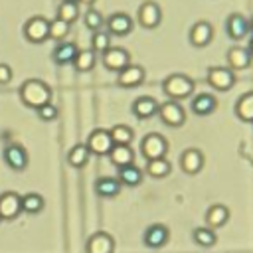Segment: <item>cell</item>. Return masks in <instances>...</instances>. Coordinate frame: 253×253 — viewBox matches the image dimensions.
<instances>
[{"label": "cell", "instance_id": "1f68e13d", "mask_svg": "<svg viewBox=\"0 0 253 253\" xmlns=\"http://www.w3.org/2000/svg\"><path fill=\"white\" fill-rule=\"evenodd\" d=\"M192 237H194V241L200 245V247H213L215 243H217V235H215V229H211V227H196L194 231H192Z\"/></svg>", "mask_w": 253, "mask_h": 253}, {"label": "cell", "instance_id": "6da1fadb", "mask_svg": "<svg viewBox=\"0 0 253 253\" xmlns=\"http://www.w3.org/2000/svg\"><path fill=\"white\" fill-rule=\"evenodd\" d=\"M20 99L30 109H38V107H42V105L51 101V87L45 81L36 79V77L26 79L20 85Z\"/></svg>", "mask_w": 253, "mask_h": 253}, {"label": "cell", "instance_id": "83f0119b", "mask_svg": "<svg viewBox=\"0 0 253 253\" xmlns=\"http://www.w3.org/2000/svg\"><path fill=\"white\" fill-rule=\"evenodd\" d=\"M95 63H97V53H95L91 47H87V49H79L77 55H75V59H73V67H75L79 73H87V71H91V69L95 67Z\"/></svg>", "mask_w": 253, "mask_h": 253}, {"label": "cell", "instance_id": "8fae6325", "mask_svg": "<svg viewBox=\"0 0 253 253\" xmlns=\"http://www.w3.org/2000/svg\"><path fill=\"white\" fill-rule=\"evenodd\" d=\"M87 148L91 154H97V156H103V154H109V150L113 148V140H111V134L107 128H95L91 130V134L87 136Z\"/></svg>", "mask_w": 253, "mask_h": 253}, {"label": "cell", "instance_id": "7c38bea8", "mask_svg": "<svg viewBox=\"0 0 253 253\" xmlns=\"http://www.w3.org/2000/svg\"><path fill=\"white\" fill-rule=\"evenodd\" d=\"M190 43L196 47H206L211 40H213V26L208 20H198L192 28H190Z\"/></svg>", "mask_w": 253, "mask_h": 253}, {"label": "cell", "instance_id": "836d02e7", "mask_svg": "<svg viewBox=\"0 0 253 253\" xmlns=\"http://www.w3.org/2000/svg\"><path fill=\"white\" fill-rule=\"evenodd\" d=\"M77 16H79L77 2H65V0L59 2V6H57V18L65 20L67 24H73L77 20Z\"/></svg>", "mask_w": 253, "mask_h": 253}, {"label": "cell", "instance_id": "d4e9b609", "mask_svg": "<svg viewBox=\"0 0 253 253\" xmlns=\"http://www.w3.org/2000/svg\"><path fill=\"white\" fill-rule=\"evenodd\" d=\"M132 113H134L138 119H150V117H154V115L158 113V101H156L154 97L142 95V97L134 99V103H132Z\"/></svg>", "mask_w": 253, "mask_h": 253}, {"label": "cell", "instance_id": "8d00e7d4", "mask_svg": "<svg viewBox=\"0 0 253 253\" xmlns=\"http://www.w3.org/2000/svg\"><path fill=\"white\" fill-rule=\"evenodd\" d=\"M83 20H85V26H87L89 30H93V32L101 30V28H103V24H105L103 16H101V14H99L95 8H87V12H85Z\"/></svg>", "mask_w": 253, "mask_h": 253}, {"label": "cell", "instance_id": "d6986e66", "mask_svg": "<svg viewBox=\"0 0 253 253\" xmlns=\"http://www.w3.org/2000/svg\"><path fill=\"white\" fill-rule=\"evenodd\" d=\"M190 109L200 117H208L217 109V99L211 93H198V95H194Z\"/></svg>", "mask_w": 253, "mask_h": 253}, {"label": "cell", "instance_id": "ab89813d", "mask_svg": "<svg viewBox=\"0 0 253 253\" xmlns=\"http://www.w3.org/2000/svg\"><path fill=\"white\" fill-rule=\"evenodd\" d=\"M247 49H249V53L253 55V36L249 38V43H247Z\"/></svg>", "mask_w": 253, "mask_h": 253}, {"label": "cell", "instance_id": "7a4b0ae2", "mask_svg": "<svg viewBox=\"0 0 253 253\" xmlns=\"http://www.w3.org/2000/svg\"><path fill=\"white\" fill-rule=\"evenodd\" d=\"M162 89L172 101H182L194 93L196 83L184 73H172L162 81Z\"/></svg>", "mask_w": 253, "mask_h": 253}, {"label": "cell", "instance_id": "603a6c76", "mask_svg": "<svg viewBox=\"0 0 253 253\" xmlns=\"http://www.w3.org/2000/svg\"><path fill=\"white\" fill-rule=\"evenodd\" d=\"M229 219V208L223 206V204H213L208 208L206 211V223L208 227L211 229H217V227H223Z\"/></svg>", "mask_w": 253, "mask_h": 253}, {"label": "cell", "instance_id": "4fadbf2b", "mask_svg": "<svg viewBox=\"0 0 253 253\" xmlns=\"http://www.w3.org/2000/svg\"><path fill=\"white\" fill-rule=\"evenodd\" d=\"M142 81H144V67L138 63H128L125 69H121L117 73V83L125 89L138 87Z\"/></svg>", "mask_w": 253, "mask_h": 253}, {"label": "cell", "instance_id": "ee69618b", "mask_svg": "<svg viewBox=\"0 0 253 253\" xmlns=\"http://www.w3.org/2000/svg\"><path fill=\"white\" fill-rule=\"evenodd\" d=\"M0 221H2V217H0Z\"/></svg>", "mask_w": 253, "mask_h": 253}, {"label": "cell", "instance_id": "4dcf8cb0", "mask_svg": "<svg viewBox=\"0 0 253 253\" xmlns=\"http://www.w3.org/2000/svg\"><path fill=\"white\" fill-rule=\"evenodd\" d=\"M20 202H22V211H26V213H40L42 210H43V198L40 196V194H36V192H28V194H24V196H20Z\"/></svg>", "mask_w": 253, "mask_h": 253}, {"label": "cell", "instance_id": "e0dca14e", "mask_svg": "<svg viewBox=\"0 0 253 253\" xmlns=\"http://www.w3.org/2000/svg\"><path fill=\"white\" fill-rule=\"evenodd\" d=\"M204 152L200 148H186L180 154V168L186 174H198L204 168Z\"/></svg>", "mask_w": 253, "mask_h": 253}, {"label": "cell", "instance_id": "d6a6232c", "mask_svg": "<svg viewBox=\"0 0 253 253\" xmlns=\"http://www.w3.org/2000/svg\"><path fill=\"white\" fill-rule=\"evenodd\" d=\"M109 134H111L113 144H130L134 138V130L128 125H115L109 130Z\"/></svg>", "mask_w": 253, "mask_h": 253}, {"label": "cell", "instance_id": "74e56055", "mask_svg": "<svg viewBox=\"0 0 253 253\" xmlns=\"http://www.w3.org/2000/svg\"><path fill=\"white\" fill-rule=\"evenodd\" d=\"M36 113H38V117H40L42 121H53V119H57V115H59L57 107H55L51 101L45 103V105H42V107H38Z\"/></svg>", "mask_w": 253, "mask_h": 253}, {"label": "cell", "instance_id": "4316f807", "mask_svg": "<svg viewBox=\"0 0 253 253\" xmlns=\"http://www.w3.org/2000/svg\"><path fill=\"white\" fill-rule=\"evenodd\" d=\"M235 115L243 123H253V91L243 93L235 101Z\"/></svg>", "mask_w": 253, "mask_h": 253}, {"label": "cell", "instance_id": "ac0fdd59", "mask_svg": "<svg viewBox=\"0 0 253 253\" xmlns=\"http://www.w3.org/2000/svg\"><path fill=\"white\" fill-rule=\"evenodd\" d=\"M253 61V55L249 53L247 47L243 45H233L229 51H227V67L231 71H241V69H247Z\"/></svg>", "mask_w": 253, "mask_h": 253}, {"label": "cell", "instance_id": "b9f144b4", "mask_svg": "<svg viewBox=\"0 0 253 253\" xmlns=\"http://www.w3.org/2000/svg\"><path fill=\"white\" fill-rule=\"evenodd\" d=\"M249 32H251V34H253V18H251V20H249Z\"/></svg>", "mask_w": 253, "mask_h": 253}, {"label": "cell", "instance_id": "3957f363", "mask_svg": "<svg viewBox=\"0 0 253 253\" xmlns=\"http://www.w3.org/2000/svg\"><path fill=\"white\" fill-rule=\"evenodd\" d=\"M166 152H168V140L160 132H148L140 142V154L146 160L162 158L166 156Z\"/></svg>", "mask_w": 253, "mask_h": 253}, {"label": "cell", "instance_id": "7bdbcfd3", "mask_svg": "<svg viewBox=\"0 0 253 253\" xmlns=\"http://www.w3.org/2000/svg\"><path fill=\"white\" fill-rule=\"evenodd\" d=\"M65 2H79V0H65Z\"/></svg>", "mask_w": 253, "mask_h": 253}, {"label": "cell", "instance_id": "60d3db41", "mask_svg": "<svg viewBox=\"0 0 253 253\" xmlns=\"http://www.w3.org/2000/svg\"><path fill=\"white\" fill-rule=\"evenodd\" d=\"M79 2H83V4H87V6H89V8H91V4H93V2H95V0H79Z\"/></svg>", "mask_w": 253, "mask_h": 253}, {"label": "cell", "instance_id": "277c9868", "mask_svg": "<svg viewBox=\"0 0 253 253\" xmlns=\"http://www.w3.org/2000/svg\"><path fill=\"white\" fill-rule=\"evenodd\" d=\"M24 36L32 43H42L49 38V20L43 16H32L24 24Z\"/></svg>", "mask_w": 253, "mask_h": 253}, {"label": "cell", "instance_id": "ffe728a7", "mask_svg": "<svg viewBox=\"0 0 253 253\" xmlns=\"http://www.w3.org/2000/svg\"><path fill=\"white\" fill-rule=\"evenodd\" d=\"M115 239L107 231H97L87 241V253H113Z\"/></svg>", "mask_w": 253, "mask_h": 253}, {"label": "cell", "instance_id": "5b68a950", "mask_svg": "<svg viewBox=\"0 0 253 253\" xmlns=\"http://www.w3.org/2000/svg\"><path fill=\"white\" fill-rule=\"evenodd\" d=\"M156 115H160V121L164 125L174 126V128L176 126H182L186 123V111L180 105V101H172V99L164 101L162 105H158V113Z\"/></svg>", "mask_w": 253, "mask_h": 253}, {"label": "cell", "instance_id": "9c48e42d", "mask_svg": "<svg viewBox=\"0 0 253 253\" xmlns=\"http://www.w3.org/2000/svg\"><path fill=\"white\" fill-rule=\"evenodd\" d=\"M101 59H103V65L109 69V71H121L125 69L128 63H130V53L125 49V47H109L101 53Z\"/></svg>", "mask_w": 253, "mask_h": 253}, {"label": "cell", "instance_id": "cb8c5ba5", "mask_svg": "<svg viewBox=\"0 0 253 253\" xmlns=\"http://www.w3.org/2000/svg\"><path fill=\"white\" fill-rule=\"evenodd\" d=\"M109 158L117 168L134 164V152H132L130 144H113V148L109 150Z\"/></svg>", "mask_w": 253, "mask_h": 253}, {"label": "cell", "instance_id": "30bf717a", "mask_svg": "<svg viewBox=\"0 0 253 253\" xmlns=\"http://www.w3.org/2000/svg\"><path fill=\"white\" fill-rule=\"evenodd\" d=\"M2 154H4V162H6L12 170L20 172V170H26V168H28L30 158H28V150H26L22 144H18V142L6 144Z\"/></svg>", "mask_w": 253, "mask_h": 253}, {"label": "cell", "instance_id": "ba28073f", "mask_svg": "<svg viewBox=\"0 0 253 253\" xmlns=\"http://www.w3.org/2000/svg\"><path fill=\"white\" fill-rule=\"evenodd\" d=\"M136 18H138V24L142 28L152 30L162 22V10L154 0H146V2L140 4L138 12H136Z\"/></svg>", "mask_w": 253, "mask_h": 253}, {"label": "cell", "instance_id": "d590c367", "mask_svg": "<svg viewBox=\"0 0 253 253\" xmlns=\"http://www.w3.org/2000/svg\"><path fill=\"white\" fill-rule=\"evenodd\" d=\"M111 47V34L107 32V30H97V32H93V40H91V49L95 51V53H103L105 49H109Z\"/></svg>", "mask_w": 253, "mask_h": 253}, {"label": "cell", "instance_id": "f35d334b", "mask_svg": "<svg viewBox=\"0 0 253 253\" xmlns=\"http://www.w3.org/2000/svg\"><path fill=\"white\" fill-rule=\"evenodd\" d=\"M12 75H14L12 67H10L8 63H0V85L10 83V81H12Z\"/></svg>", "mask_w": 253, "mask_h": 253}, {"label": "cell", "instance_id": "f1b7e54d", "mask_svg": "<svg viewBox=\"0 0 253 253\" xmlns=\"http://www.w3.org/2000/svg\"><path fill=\"white\" fill-rule=\"evenodd\" d=\"M142 170L136 166V164H128V166H123L119 168V182L123 186H138L142 182Z\"/></svg>", "mask_w": 253, "mask_h": 253}, {"label": "cell", "instance_id": "44dd1931", "mask_svg": "<svg viewBox=\"0 0 253 253\" xmlns=\"http://www.w3.org/2000/svg\"><path fill=\"white\" fill-rule=\"evenodd\" d=\"M79 47L73 43V42H59L53 51H51V57L57 65H67V63H73L75 55H77Z\"/></svg>", "mask_w": 253, "mask_h": 253}, {"label": "cell", "instance_id": "7402d4cb", "mask_svg": "<svg viewBox=\"0 0 253 253\" xmlns=\"http://www.w3.org/2000/svg\"><path fill=\"white\" fill-rule=\"evenodd\" d=\"M121 188H123V184L115 176H101L95 180V192L101 198H115V196H119Z\"/></svg>", "mask_w": 253, "mask_h": 253}, {"label": "cell", "instance_id": "f546056e", "mask_svg": "<svg viewBox=\"0 0 253 253\" xmlns=\"http://www.w3.org/2000/svg\"><path fill=\"white\" fill-rule=\"evenodd\" d=\"M170 170H172V164H170V160L166 156L152 158V160L146 162V174H150L152 178H164V176L170 174Z\"/></svg>", "mask_w": 253, "mask_h": 253}, {"label": "cell", "instance_id": "8992f818", "mask_svg": "<svg viewBox=\"0 0 253 253\" xmlns=\"http://www.w3.org/2000/svg\"><path fill=\"white\" fill-rule=\"evenodd\" d=\"M208 83L215 91H229L235 85V73L227 65H213L208 69Z\"/></svg>", "mask_w": 253, "mask_h": 253}, {"label": "cell", "instance_id": "484cf974", "mask_svg": "<svg viewBox=\"0 0 253 253\" xmlns=\"http://www.w3.org/2000/svg\"><path fill=\"white\" fill-rule=\"evenodd\" d=\"M89 156H91V152H89L87 144H85V142H77V144H73V146L69 148V152H67V164L73 166V168H83V166L87 164Z\"/></svg>", "mask_w": 253, "mask_h": 253}, {"label": "cell", "instance_id": "5bb4252c", "mask_svg": "<svg viewBox=\"0 0 253 253\" xmlns=\"http://www.w3.org/2000/svg\"><path fill=\"white\" fill-rule=\"evenodd\" d=\"M105 26H107V32L113 34V36H126L132 30L134 22L126 12H115L107 18Z\"/></svg>", "mask_w": 253, "mask_h": 253}, {"label": "cell", "instance_id": "52a82bcc", "mask_svg": "<svg viewBox=\"0 0 253 253\" xmlns=\"http://www.w3.org/2000/svg\"><path fill=\"white\" fill-rule=\"evenodd\" d=\"M22 213V202L18 192H2L0 194V217L2 221H12Z\"/></svg>", "mask_w": 253, "mask_h": 253}, {"label": "cell", "instance_id": "e575fe53", "mask_svg": "<svg viewBox=\"0 0 253 253\" xmlns=\"http://www.w3.org/2000/svg\"><path fill=\"white\" fill-rule=\"evenodd\" d=\"M69 26L71 24H67L65 20H61V18L55 16L53 20H49V38L55 40V42H63L65 36L69 34Z\"/></svg>", "mask_w": 253, "mask_h": 253}, {"label": "cell", "instance_id": "9a60e30c", "mask_svg": "<svg viewBox=\"0 0 253 253\" xmlns=\"http://www.w3.org/2000/svg\"><path fill=\"white\" fill-rule=\"evenodd\" d=\"M225 32H227V36L231 38V40H243L247 34H249V20L243 16V14H239V12H233V14H229L227 16V20H225Z\"/></svg>", "mask_w": 253, "mask_h": 253}, {"label": "cell", "instance_id": "2e32d148", "mask_svg": "<svg viewBox=\"0 0 253 253\" xmlns=\"http://www.w3.org/2000/svg\"><path fill=\"white\" fill-rule=\"evenodd\" d=\"M170 239V229L162 223H152L150 227H146L144 231V245L150 249H160L168 243Z\"/></svg>", "mask_w": 253, "mask_h": 253}]
</instances>
